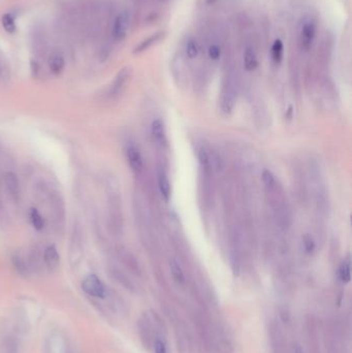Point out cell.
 Masks as SVG:
<instances>
[{"label":"cell","instance_id":"cell-11","mask_svg":"<svg viewBox=\"0 0 352 353\" xmlns=\"http://www.w3.org/2000/svg\"><path fill=\"white\" fill-rule=\"evenodd\" d=\"M119 258H120V261H121L124 266L132 273V274H135V275L141 274V269L139 266V262L130 252H128L126 250H121L119 253Z\"/></svg>","mask_w":352,"mask_h":353},{"label":"cell","instance_id":"cell-2","mask_svg":"<svg viewBox=\"0 0 352 353\" xmlns=\"http://www.w3.org/2000/svg\"><path fill=\"white\" fill-rule=\"evenodd\" d=\"M82 289L88 295L96 299H105L107 296V288L96 275H88L83 280Z\"/></svg>","mask_w":352,"mask_h":353},{"label":"cell","instance_id":"cell-24","mask_svg":"<svg viewBox=\"0 0 352 353\" xmlns=\"http://www.w3.org/2000/svg\"><path fill=\"white\" fill-rule=\"evenodd\" d=\"M151 347L154 353H169V348H167V344L163 335L156 336L153 342H152Z\"/></svg>","mask_w":352,"mask_h":353},{"label":"cell","instance_id":"cell-30","mask_svg":"<svg viewBox=\"0 0 352 353\" xmlns=\"http://www.w3.org/2000/svg\"><path fill=\"white\" fill-rule=\"evenodd\" d=\"M160 1H162V2H167V1H170V0H160Z\"/></svg>","mask_w":352,"mask_h":353},{"label":"cell","instance_id":"cell-27","mask_svg":"<svg viewBox=\"0 0 352 353\" xmlns=\"http://www.w3.org/2000/svg\"><path fill=\"white\" fill-rule=\"evenodd\" d=\"M303 246H304V250H305L306 253L311 254L313 253L315 248H316V243L311 235H305L303 237Z\"/></svg>","mask_w":352,"mask_h":353},{"label":"cell","instance_id":"cell-13","mask_svg":"<svg viewBox=\"0 0 352 353\" xmlns=\"http://www.w3.org/2000/svg\"><path fill=\"white\" fill-rule=\"evenodd\" d=\"M50 71L53 75H60L65 67V59L60 52H54L48 61Z\"/></svg>","mask_w":352,"mask_h":353},{"label":"cell","instance_id":"cell-6","mask_svg":"<svg viewBox=\"0 0 352 353\" xmlns=\"http://www.w3.org/2000/svg\"><path fill=\"white\" fill-rule=\"evenodd\" d=\"M258 55L252 45H247L243 53V65L247 71H254L258 67Z\"/></svg>","mask_w":352,"mask_h":353},{"label":"cell","instance_id":"cell-19","mask_svg":"<svg viewBox=\"0 0 352 353\" xmlns=\"http://www.w3.org/2000/svg\"><path fill=\"white\" fill-rule=\"evenodd\" d=\"M207 56L209 57V59L213 62H217L220 60L221 56H222V47L220 45L219 42L217 41H211L207 44Z\"/></svg>","mask_w":352,"mask_h":353},{"label":"cell","instance_id":"cell-7","mask_svg":"<svg viewBox=\"0 0 352 353\" xmlns=\"http://www.w3.org/2000/svg\"><path fill=\"white\" fill-rule=\"evenodd\" d=\"M151 134L153 140L159 146H165L167 143V135L164 122L161 119H155L151 124Z\"/></svg>","mask_w":352,"mask_h":353},{"label":"cell","instance_id":"cell-20","mask_svg":"<svg viewBox=\"0 0 352 353\" xmlns=\"http://www.w3.org/2000/svg\"><path fill=\"white\" fill-rule=\"evenodd\" d=\"M261 178H262V182H263V184H265L266 188L270 192H277L279 190V187H280L279 182L276 178V176L271 171H269V170L263 171L262 175H261Z\"/></svg>","mask_w":352,"mask_h":353},{"label":"cell","instance_id":"cell-23","mask_svg":"<svg viewBox=\"0 0 352 353\" xmlns=\"http://www.w3.org/2000/svg\"><path fill=\"white\" fill-rule=\"evenodd\" d=\"M30 221L32 223V226H33L37 231H41L45 227V219L42 216V214L38 212L37 209L32 208L30 210Z\"/></svg>","mask_w":352,"mask_h":353},{"label":"cell","instance_id":"cell-21","mask_svg":"<svg viewBox=\"0 0 352 353\" xmlns=\"http://www.w3.org/2000/svg\"><path fill=\"white\" fill-rule=\"evenodd\" d=\"M170 270L176 282L178 284L185 283V274H184V271L181 267V264L177 259L174 258L170 261Z\"/></svg>","mask_w":352,"mask_h":353},{"label":"cell","instance_id":"cell-12","mask_svg":"<svg viewBox=\"0 0 352 353\" xmlns=\"http://www.w3.org/2000/svg\"><path fill=\"white\" fill-rule=\"evenodd\" d=\"M158 189L164 202H169L172 195V185L169 176L164 172H160L158 175Z\"/></svg>","mask_w":352,"mask_h":353},{"label":"cell","instance_id":"cell-9","mask_svg":"<svg viewBox=\"0 0 352 353\" xmlns=\"http://www.w3.org/2000/svg\"><path fill=\"white\" fill-rule=\"evenodd\" d=\"M44 261L46 267L48 268V270L53 272L56 269L59 267L60 263V256L58 253L57 248H56L54 245H50L48 246L45 252H44Z\"/></svg>","mask_w":352,"mask_h":353},{"label":"cell","instance_id":"cell-28","mask_svg":"<svg viewBox=\"0 0 352 353\" xmlns=\"http://www.w3.org/2000/svg\"><path fill=\"white\" fill-rule=\"evenodd\" d=\"M207 2L208 3H213V2H215V0H207Z\"/></svg>","mask_w":352,"mask_h":353},{"label":"cell","instance_id":"cell-22","mask_svg":"<svg viewBox=\"0 0 352 353\" xmlns=\"http://www.w3.org/2000/svg\"><path fill=\"white\" fill-rule=\"evenodd\" d=\"M339 278L343 283H349L351 280V260L349 257L344 259L339 268Z\"/></svg>","mask_w":352,"mask_h":353},{"label":"cell","instance_id":"cell-16","mask_svg":"<svg viewBox=\"0 0 352 353\" xmlns=\"http://www.w3.org/2000/svg\"><path fill=\"white\" fill-rule=\"evenodd\" d=\"M197 158L198 162L201 164L205 173L210 174L213 170V159L209 153V151L204 147H201L197 151Z\"/></svg>","mask_w":352,"mask_h":353},{"label":"cell","instance_id":"cell-10","mask_svg":"<svg viewBox=\"0 0 352 353\" xmlns=\"http://www.w3.org/2000/svg\"><path fill=\"white\" fill-rule=\"evenodd\" d=\"M164 36H165V32L164 31L156 32V33L152 34L151 36H149V37L144 39V41H142L137 47H135V49L133 50V53L134 54H140V53H143V52L149 50L151 47H153L157 43L161 42L162 39L164 38Z\"/></svg>","mask_w":352,"mask_h":353},{"label":"cell","instance_id":"cell-18","mask_svg":"<svg viewBox=\"0 0 352 353\" xmlns=\"http://www.w3.org/2000/svg\"><path fill=\"white\" fill-rule=\"evenodd\" d=\"M284 44L280 38H277L271 47V57L275 64H280L283 60Z\"/></svg>","mask_w":352,"mask_h":353},{"label":"cell","instance_id":"cell-3","mask_svg":"<svg viewBox=\"0 0 352 353\" xmlns=\"http://www.w3.org/2000/svg\"><path fill=\"white\" fill-rule=\"evenodd\" d=\"M130 27V14L128 11H122L117 15L114 20L112 35L117 42H121L125 38Z\"/></svg>","mask_w":352,"mask_h":353},{"label":"cell","instance_id":"cell-17","mask_svg":"<svg viewBox=\"0 0 352 353\" xmlns=\"http://www.w3.org/2000/svg\"><path fill=\"white\" fill-rule=\"evenodd\" d=\"M12 262L13 266L16 270V272L18 273L19 275H21L22 277H29L30 275V268L28 266V263L25 261L22 256H20L19 254H15L12 257Z\"/></svg>","mask_w":352,"mask_h":353},{"label":"cell","instance_id":"cell-15","mask_svg":"<svg viewBox=\"0 0 352 353\" xmlns=\"http://www.w3.org/2000/svg\"><path fill=\"white\" fill-rule=\"evenodd\" d=\"M4 184H5V188H6L7 192H9V194L13 198H17L18 195H19V192H20L19 181L17 179V176H16L12 172L5 173V175H4Z\"/></svg>","mask_w":352,"mask_h":353},{"label":"cell","instance_id":"cell-26","mask_svg":"<svg viewBox=\"0 0 352 353\" xmlns=\"http://www.w3.org/2000/svg\"><path fill=\"white\" fill-rule=\"evenodd\" d=\"M1 23H2V26H3L4 30L7 32V33H14V32H16L17 26H16L15 19L11 14L3 15V17L1 19Z\"/></svg>","mask_w":352,"mask_h":353},{"label":"cell","instance_id":"cell-29","mask_svg":"<svg viewBox=\"0 0 352 353\" xmlns=\"http://www.w3.org/2000/svg\"><path fill=\"white\" fill-rule=\"evenodd\" d=\"M65 353H75V351H73V350H67Z\"/></svg>","mask_w":352,"mask_h":353},{"label":"cell","instance_id":"cell-4","mask_svg":"<svg viewBox=\"0 0 352 353\" xmlns=\"http://www.w3.org/2000/svg\"><path fill=\"white\" fill-rule=\"evenodd\" d=\"M125 155L131 171L134 174H141L144 171L145 164H144V158L140 149L133 144H128L125 149Z\"/></svg>","mask_w":352,"mask_h":353},{"label":"cell","instance_id":"cell-8","mask_svg":"<svg viewBox=\"0 0 352 353\" xmlns=\"http://www.w3.org/2000/svg\"><path fill=\"white\" fill-rule=\"evenodd\" d=\"M202 52V43L194 36H189L184 43V55L189 60L196 59Z\"/></svg>","mask_w":352,"mask_h":353},{"label":"cell","instance_id":"cell-25","mask_svg":"<svg viewBox=\"0 0 352 353\" xmlns=\"http://www.w3.org/2000/svg\"><path fill=\"white\" fill-rule=\"evenodd\" d=\"M3 353H19V343L13 336L6 337L2 344Z\"/></svg>","mask_w":352,"mask_h":353},{"label":"cell","instance_id":"cell-14","mask_svg":"<svg viewBox=\"0 0 352 353\" xmlns=\"http://www.w3.org/2000/svg\"><path fill=\"white\" fill-rule=\"evenodd\" d=\"M110 274L112 278L117 281L120 285H122L124 288H126V289L130 291H135V289H137L132 281L129 279V277L126 276L122 271H120L116 268H112L110 270Z\"/></svg>","mask_w":352,"mask_h":353},{"label":"cell","instance_id":"cell-5","mask_svg":"<svg viewBox=\"0 0 352 353\" xmlns=\"http://www.w3.org/2000/svg\"><path fill=\"white\" fill-rule=\"evenodd\" d=\"M130 76H131V69L129 67H123L120 70L115 77L113 83L111 85L109 95L112 96V97H115V96L119 95L120 92L123 90L125 85L127 84Z\"/></svg>","mask_w":352,"mask_h":353},{"label":"cell","instance_id":"cell-1","mask_svg":"<svg viewBox=\"0 0 352 353\" xmlns=\"http://www.w3.org/2000/svg\"><path fill=\"white\" fill-rule=\"evenodd\" d=\"M316 36L317 22L313 17L307 16V17L302 19L300 23L298 35V45L300 49L303 52H309L314 45Z\"/></svg>","mask_w":352,"mask_h":353}]
</instances>
